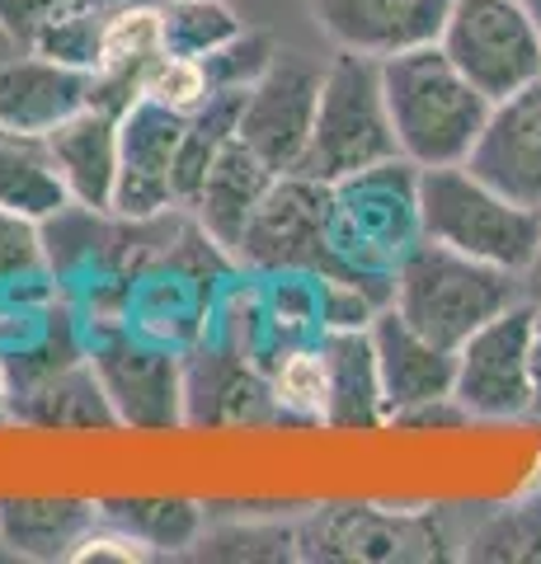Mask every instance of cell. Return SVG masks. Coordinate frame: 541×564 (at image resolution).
<instances>
[{"instance_id": "27", "label": "cell", "mask_w": 541, "mask_h": 564, "mask_svg": "<svg viewBox=\"0 0 541 564\" xmlns=\"http://www.w3.org/2000/svg\"><path fill=\"white\" fill-rule=\"evenodd\" d=\"M104 20H109V10L85 6V0H72V6H62L57 14H47L29 47L43 52V57H52V62H66V66H80V70H99Z\"/></svg>"}, {"instance_id": "28", "label": "cell", "mask_w": 541, "mask_h": 564, "mask_svg": "<svg viewBox=\"0 0 541 564\" xmlns=\"http://www.w3.org/2000/svg\"><path fill=\"white\" fill-rule=\"evenodd\" d=\"M470 560H541V499L495 508L466 536Z\"/></svg>"}, {"instance_id": "33", "label": "cell", "mask_w": 541, "mask_h": 564, "mask_svg": "<svg viewBox=\"0 0 541 564\" xmlns=\"http://www.w3.org/2000/svg\"><path fill=\"white\" fill-rule=\"evenodd\" d=\"M62 6H72V0H0V24L14 33V43L29 47L33 33L43 29V20L57 14Z\"/></svg>"}, {"instance_id": "16", "label": "cell", "mask_w": 541, "mask_h": 564, "mask_svg": "<svg viewBox=\"0 0 541 564\" xmlns=\"http://www.w3.org/2000/svg\"><path fill=\"white\" fill-rule=\"evenodd\" d=\"M368 339L377 352V377H381V404L387 419H400L419 404L447 400L452 372H457V352L424 339L396 306H381L368 325Z\"/></svg>"}, {"instance_id": "14", "label": "cell", "mask_w": 541, "mask_h": 564, "mask_svg": "<svg viewBox=\"0 0 541 564\" xmlns=\"http://www.w3.org/2000/svg\"><path fill=\"white\" fill-rule=\"evenodd\" d=\"M466 165L518 207L541 212V76L509 99L490 104V118Z\"/></svg>"}, {"instance_id": "30", "label": "cell", "mask_w": 541, "mask_h": 564, "mask_svg": "<svg viewBox=\"0 0 541 564\" xmlns=\"http://www.w3.org/2000/svg\"><path fill=\"white\" fill-rule=\"evenodd\" d=\"M47 273V250H43V221L24 217V212L0 207V292L43 282Z\"/></svg>"}, {"instance_id": "13", "label": "cell", "mask_w": 541, "mask_h": 564, "mask_svg": "<svg viewBox=\"0 0 541 564\" xmlns=\"http://www.w3.org/2000/svg\"><path fill=\"white\" fill-rule=\"evenodd\" d=\"M447 10L452 0H311V20L335 52L377 62L439 43Z\"/></svg>"}, {"instance_id": "10", "label": "cell", "mask_w": 541, "mask_h": 564, "mask_svg": "<svg viewBox=\"0 0 541 564\" xmlns=\"http://www.w3.org/2000/svg\"><path fill=\"white\" fill-rule=\"evenodd\" d=\"M321 80H325L321 62H311L306 52L278 47L269 70L250 85L246 99H240L236 137L246 141L273 174H292L302 165L311 122H316V104H321Z\"/></svg>"}, {"instance_id": "36", "label": "cell", "mask_w": 541, "mask_h": 564, "mask_svg": "<svg viewBox=\"0 0 541 564\" xmlns=\"http://www.w3.org/2000/svg\"><path fill=\"white\" fill-rule=\"evenodd\" d=\"M0 423H10V381H6V362H0Z\"/></svg>"}, {"instance_id": "7", "label": "cell", "mask_w": 541, "mask_h": 564, "mask_svg": "<svg viewBox=\"0 0 541 564\" xmlns=\"http://www.w3.org/2000/svg\"><path fill=\"white\" fill-rule=\"evenodd\" d=\"M236 263L250 273H311L339 278L335 254V184L311 174H278L240 236Z\"/></svg>"}, {"instance_id": "12", "label": "cell", "mask_w": 541, "mask_h": 564, "mask_svg": "<svg viewBox=\"0 0 541 564\" xmlns=\"http://www.w3.org/2000/svg\"><path fill=\"white\" fill-rule=\"evenodd\" d=\"M447 532L433 518H396L372 513V508H325L296 527V555H321V560H429L443 555Z\"/></svg>"}, {"instance_id": "35", "label": "cell", "mask_w": 541, "mask_h": 564, "mask_svg": "<svg viewBox=\"0 0 541 564\" xmlns=\"http://www.w3.org/2000/svg\"><path fill=\"white\" fill-rule=\"evenodd\" d=\"M532 372H537V410H541V306H532Z\"/></svg>"}, {"instance_id": "1", "label": "cell", "mask_w": 541, "mask_h": 564, "mask_svg": "<svg viewBox=\"0 0 541 564\" xmlns=\"http://www.w3.org/2000/svg\"><path fill=\"white\" fill-rule=\"evenodd\" d=\"M381 95H387L396 147L414 170L466 165L490 118V99L452 66L439 43L381 62Z\"/></svg>"}, {"instance_id": "22", "label": "cell", "mask_w": 541, "mask_h": 564, "mask_svg": "<svg viewBox=\"0 0 541 564\" xmlns=\"http://www.w3.org/2000/svg\"><path fill=\"white\" fill-rule=\"evenodd\" d=\"M99 527V503L85 499H0V545L20 560H76Z\"/></svg>"}, {"instance_id": "6", "label": "cell", "mask_w": 541, "mask_h": 564, "mask_svg": "<svg viewBox=\"0 0 541 564\" xmlns=\"http://www.w3.org/2000/svg\"><path fill=\"white\" fill-rule=\"evenodd\" d=\"M85 352L118 423L137 433H165L184 423V358L174 344L151 339L128 321H90Z\"/></svg>"}, {"instance_id": "18", "label": "cell", "mask_w": 541, "mask_h": 564, "mask_svg": "<svg viewBox=\"0 0 541 564\" xmlns=\"http://www.w3.org/2000/svg\"><path fill=\"white\" fill-rule=\"evenodd\" d=\"M278 174L259 161V155L246 147L240 137H231L221 147V155L207 170L203 188L194 193V203H188V217L203 226V236L226 250L236 259L240 250V236H246V226L255 217V207L264 203V193L273 188Z\"/></svg>"}, {"instance_id": "38", "label": "cell", "mask_w": 541, "mask_h": 564, "mask_svg": "<svg viewBox=\"0 0 541 564\" xmlns=\"http://www.w3.org/2000/svg\"><path fill=\"white\" fill-rule=\"evenodd\" d=\"M85 6H99V10H118V6H132V0H85Z\"/></svg>"}, {"instance_id": "34", "label": "cell", "mask_w": 541, "mask_h": 564, "mask_svg": "<svg viewBox=\"0 0 541 564\" xmlns=\"http://www.w3.org/2000/svg\"><path fill=\"white\" fill-rule=\"evenodd\" d=\"M518 278H522V302L541 306V240H537V250H532V259H528V269H522Z\"/></svg>"}, {"instance_id": "29", "label": "cell", "mask_w": 541, "mask_h": 564, "mask_svg": "<svg viewBox=\"0 0 541 564\" xmlns=\"http://www.w3.org/2000/svg\"><path fill=\"white\" fill-rule=\"evenodd\" d=\"M269 391H273V410H283L292 419H316L325 414V362H321V344L292 348L269 367Z\"/></svg>"}, {"instance_id": "2", "label": "cell", "mask_w": 541, "mask_h": 564, "mask_svg": "<svg viewBox=\"0 0 541 564\" xmlns=\"http://www.w3.org/2000/svg\"><path fill=\"white\" fill-rule=\"evenodd\" d=\"M522 302V278L419 236L396 263L391 306L424 339L457 352L485 321Z\"/></svg>"}, {"instance_id": "19", "label": "cell", "mask_w": 541, "mask_h": 564, "mask_svg": "<svg viewBox=\"0 0 541 564\" xmlns=\"http://www.w3.org/2000/svg\"><path fill=\"white\" fill-rule=\"evenodd\" d=\"M161 52H165V6L161 0H132V6L109 10L99 70H95L99 109L123 113L132 99H142V80Z\"/></svg>"}, {"instance_id": "24", "label": "cell", "mask_w": 541, "mask_h": 564, "mask_svg": "<svg viewBox=\"0 0 541 564\" xmlns=\"http://www.w3.org/2000/svg\"><path fill=\"white\" fill-rule=\"evenodd\" d=\"M66 203L72 198H66V184H62L57 165H52L47 141L0 128V207L47 221L52 212H62Z\"/></svg>"}, {"instance_id": "3", "label": "cell", "mask_w": 541, "mask_h": 564, "mask_svg": "<svg viewBox=\"0 0 541 564\" xmlns=\"http://www.w3.org/2000/svg\"><path fill=\"white\" fill-rule=\"evenodd\" d=\"M419 236V170L405 155L335 184V282L368 292L377 306H391L396 263Z\"/></svg>"}, {"instance_id": "17", "label": "cell", "mask_w": 541, "mask_h": 564, "mask_svg": "<svg viewBox=\"0 0 541 564\" xmlns=\"http://www.w3.org/2000/svg\"><path fill=\"white\" fill-rule=\"evenodd\" d=\"M269 404V372L240 344H198L184 358V423H246Z\"/></svg>"}, {"instance_id": "40", "label": "cell", "mask_w": 541, "mask_h": 564, "mask_svg": "<svg viewBox=\"0 0 541 564\" xmlns=\"http://www.w3.org/2000/svg\"><path fill=\"white\" fill-rule=\"evenodd\" d=\"M537 414H541V410H537Z\"/></svg>"}, {"instance_id": "37", "label": "cell", "mask_w": 541, "mask_h": 564, "mask_svg": "<svg viewBox=\"0 0 541 564\" xmlns=\"http://www.w3.org/2000/svg\"><path fill=\"white\" fill-rule=\"evenodd\" d=\"M14 52H20V43H14V33H10L6 24H0V62L14 57Z\"/></svg>"}, {"instance_id": "5", "label": "cell", "mask_w": 541, "mask_h": 564, "mask_svg": "<svg viewBox=\"0 0 541 564\" xmlns=\"http://www.w3.org/2000/svg\"><path fill=\"white\" fill-rule=\"evenodd\" d=\"M396 132L381 95V62L358 52H335L321 80L316 122L302 151L296 174H311L321 184H339L348 174H363L381 161H396Z\"/></svg>"}, {"instance_id": "4", "label": "cell", "mask_w": 541, "mask_h": 564, "mask_svg": "<svg viewBox=\"0 0 541 564\" xmlns=\"http://www.w3.org/2000/svg\"><path fill=\"white\" fill-rule=\"evenodd\" d=\"M419 231L447 250L522 273L541 240V212L518 207L470 165L419 170Z\"/></svg>"}, {"instance_id": "32", "label": "cell", "mask_w": 541, "mask_h": 564, "mask_svg": "<svg viewBox=\"0 0 541 564\" xmlns=\"http://www.w3.org/2000/svg\"><path fill=\"white\" fill-rule=\"evenodd\" d=\"M273 57H278V43L269 33L240 29L226 47H217L213 57H203V70H207V80H213V90H250L269 70Z\"/></svg>"}, {"instance_id": "11", "label": "cell", "mask_w": 541, "mask_h": 564, "mask_svg": "<svg viewBox=\"0 0 541 564\" xmlns=\"http://www.w3.org/2000/svg\"><path fill=\"white\" fill-rule=\"evenodd\" d=\"M188 113H174L155 99H132L118 118V184L113 217L151 221L180 207L174 198V161H180Z\"/></svg>"}, {"instance_id": "15", "label": "cell", "mask_w": 541, "mask_h": 564, "mask_svg": "<svg viewBox=\"0 0 541 564\" xmlns=\"http://www.w3.org/2000/svg\"><path fill=\"white\" fill-rule=\"evenodd\" d=\"M95 104V70L52 62L43 52L20 47L0 62V128L20 137H47L66 118Z\"/></svg>"}, {"instance_id": "26", "label": "cell", "mask_w": 541, "mask_h": 564, "mask_svg": "<svg viewBox=\"0 0 541 564\" xmlns=\"http://www.w3.org/2000/svg\"><path fill=\"white\" fill-rule=\"evenodd\" d=\"M161 6H165V52H174V57L203 62L246 29L240 14L231 10V0H161Z\"/></svg>"}, {"instance_id": "8", "label": "cell", "mask_w": 541, "mask_h": 564, "mask_svg": "<svg viewBox=\"0 0 541 564\" xmlns=\"http://www.w3.org/2000/svg\"><path fill=\"white\" fill-rule=\"evenodd\" d=\"M439 47L490 104L541 76V24L522 0H452Z\"/></svg>"}, {"instance_id": "25", "label": "cell", "mask_w": 541, "mask_h": 564, "mask_svg": "<svg viewBox=\"0 0 541 564\" xmlns=\"http://www.w3.org/2000/svg\"><path fill=\"white\" fill-rule=\"evenodd\" d=\"M99 518L123 527L147 555H180L203 536V508L188 499H118L99 503Z\"/></svg>"}, {"instance_id": "20", "label": "cell", "mask_w": 541, "mask_h": 564, "mask_svg": "<svg viewBox=\"0 0 541 564\" xmlns=\"http://www.w3.org/2000/svg\"><path fill=\"white\" fill-rule=\"evenodd\" d=\"M118 118L113 109L90 104L85 113L66 118L57 132H47V151L57 165L66 198L95 212H113V184H118Z\"/></svg>"}, {"instance_id": "21", "label": "cell", "mask_w": 541, "mask_h": 564, "mask_svg": "<svg viewBox=\"0 0 541 564\" xmlns=\"http://www.w3.org/2000/svg\"><path fill=\"white\" fill-rule=\"evenodd\" d=\"M325 362V429H377L387 423L381 377L368 329H329L321 339Z\"/></svg>"}, {"instance_id": "9", "label": "cell", "mask_w": 541, "mask_h": 564, "mask_svg": "<svg viewBox=\"0 0 541 564\" xmlns=\"http://www.w3.org/2000/svg\"><path fill=\"white\" fill-rule=\"evenodd\" d=\"M452 400L466 419H522L537 414V372H532V302L509 306L485 321L457 348Z\"/></svg>"}, {"instance_id": "39", "label": "cell", "mask_w": 541, "mask_h": 564, "mask_svg": "<svg viewBox=\"0 0 541 564\" xmlns=\"http://www.w3.org/2000/svg\"><path fill=\"white\" fill-rule=\"evenodd\" d=\"M522 6H528V10H532V20L541 24V0H522Z\"/></svg>"}, {"instance_id": "23", "label": "cell", "mask_w": 541, "mask_h": 564, "mask_svg": "<svg viewBox=\"0 0 541 564\" xmlns=\"http://www.w3.org/2000/svg\"><path fill=\"white\" fill-rule=\"evenodd\" d=\"M10 419L29 423V429H113L118 423L90 358L66 367L62 377L33 386V391H24V395H14Z\"/></svg>"}, {"instance_id": "31", "label": "cell", "mask_w": 541, "mask_h": 564, "mask_svg": "<svg viewBox=\"0 0 541 564\" xmlns=\"http://www.w3.org/2000/svg\"><path fill=\"white\" fill-rule=\"evenodd\" d=\"M142 95L155 99V104H165V109H174V113H194V109H203V104L213 99L217 90H213V80H207L203 62L174 57V52H161V57L151 62L147 80H142Z\"/></svg>"}]
</instances>
